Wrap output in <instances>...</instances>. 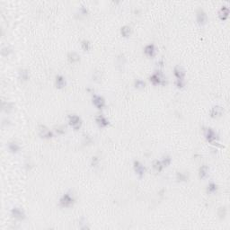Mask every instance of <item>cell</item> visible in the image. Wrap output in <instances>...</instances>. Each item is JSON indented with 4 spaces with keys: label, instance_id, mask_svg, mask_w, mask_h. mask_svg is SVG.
Segmentation results:
<instances>
[{
    "label": "cell",
    "instance_id": "obj_1",
    "mask_svg": "<svg viewBox=\"0 0 230 230\" xmlns=\"http://www.w3.org/2000/svg\"><path fill=\"white\" fill-rule=\"evenodd\" d=\"M149 81L152 83L154 85H157V84H161L164 85L166 84V78L164 77L163 73L161 71H156L150 77H149Z\"/></svg>",
    "mask_w": 230,
    "mask_h": 230
},
{
    "label": "cell",
    "instance_id": "obj_2",
    "mask_svg": "<svg viewBox=\"0 0 230 230\" xmlns=\"http://www.w3.org/2000/svg\"><path fill=\"white\" fill-rule=\"evenodd\" d=\"M68 122H69V125L75 131H78L82 126V120L80 119L79 116L76 114L68 115Z\"/></svg>",
    "mask_w": 230,
    "mask_h": 230
},
{
    "label": "cell",
    "instance_id": "obj_3",
    "mask_svg": "<svg viewBox=\"0 0 230 230\" xmlns=\"http://www.w3.org/2000/svg\"><path fill=\"white\" fill-rule=\"evenodd\" d=\"M74 201H75V199L73 198V196L69 192H66L59 199V205L62 208H69L73 205Z\"/></svg>",
    "mask_w": 230,
    "mask_h": 230
},
{
    "label": "cell",
    "instance_id": "obj_4",
    "mask_svg": "<svg viewBox=\"0 0 230 230\" xmlns=\"http://www.w3.org/2000/svg\"><path fill=\"white\" fill-rule=\"evenodd\" d=\"M204 136H205L206 139L210 143H211L212 145H217V134L211 128H206L204 130Z\"/></svg>",
    "mask_w": 230,
    "mask_h": 230
},
{
    "label": "cell",
    "instance_id": "obj_5",
    "mask_svg": "<svg viewBox=\"0 0 230 230\" xmlns=\"http://www.w3.org/2000/svg\"><path fill=\"white\" fill-rule=\"evenodd\" d=\"M196 19L199 26H204L208 23V16L202 8H199L196 12Z\"/></svg>",
    "mask_w": 230,
    "mask_h": 230
},
{
    "label": "cell",
    "instance_id": "obj_6",
    "mask_svg": "<svg viewBox=\"0 0 230 230\" xmlns=\"http://www.w3.org/2000/svg\"><path fill=\"white\" fill-rule=\"evenodd\" d=\"M38 131H39V136L42 138H50L53 137L52 131H50V130L45 125H42V124L39 125Z\"/></svg>",
    "mask_w": 230,
    "mask_h": 230
},
{
    "label": "cell",
    "instance_id": "obj_7",
    "mask_svg": "<svg viewBox=\"0 0 230 230\" xmlns=\"http://www.w3.org/2000/svg\"><path fill=\"white\" fill-rule=\"evenodd\" d=\"M133 168H134V171L136 173V174H138L140 178L145 174V172H146V167L141 164L139 161H134L133 163Z\"/></svg>",
    "mask_w": 230,
    "mask_h": 230
},
{
    "label": "cell",
    "instance_id": "obj_8",
    "mask_svg": "<svg viewBox=\"0 0 230 230\" xmlns=\"http://www.w3.org/2000/svg\"><path fill=\"white\" fill-rule=\"evenodd\" d=\"M92 102H93V104H94L98 110L103 109V108L105 107V100L103 99V97L96 95H93Z\"/></svg>",
    "mask_w": 230,
    "mask_h": 230
},
{
    "label": "cell",
    "instance_id": "obj_9",
    "mask_svg": "<svg viewBox=\"0 0 230 230\" xmlns=\"http://www.w3.org/2000/svg\"><path fill=\"white\" fill-rule=\"evenodd\" d=\"M11 215L14 218H16L17 220H23L25 218V213L24 211L18 207H15L12 209L11 210Z\"/></svg>",
    "mask_w": 230,
    "mask_h": 230
},
{
    "label": "cell",
    "instance_id": "obj_10",
    "mask_svg": "<svg viewBox=\"0 0 230 230\" xmlns=\"http://www.w3.org/2000/svg\"><path fill=\"white\" fill-rule=\"evenodd\" d=\"M174 74L176 77V81H184L185 70L180 66H176L174 68Z\"/></svg>",
    "mask_w": 230,
    "mask_h": 230
},
{
    "label": "cell",
    "instance_id": "obj_11",
    "mask_svg": "<svg viewBox=\"0 0 230 230\" xmlns=\"http://www.w3.org/2000/svg\"><path fill=\"white\" fill-rule=\"evenodd\" d=\"M229 7L227 6V5H223L220 8V10L218 11V17H219V19L221 21H226L228 18V16H229Z\"/></svg>",
    "mask_w": 230,
    "mask_h": 230
},
{
    "label": "cell",
    "instance_id": "obj_12",
    "mask_svg": "<svg viewBox=\"0 0 230 230\" xmlns=\"http://www.w3.org/2000/svg\"><path fill=\"white\" fill-rule=\"evenodd\" d=\"M223 108L219 105H216V106H213L210 110V117L211 118H217V117H220L221 115L223 114Z\"/></svg>",
    "mask_w": 230,
    "mask_h": 230
},
{
    "label": "cell",
    "instance_id": "obj_13",
    "mask_svg": "<svg viewBox=\"0 0 230 230\" xmlns=\"http://www.w3.org/2000/svg\"><path fill=\"white\" fill-rule=\"evenodd\" d=\"M95 121L97 123L100 128H106L109 125V120L103 116V115L100 114L95 118Z\"/></svg>",
    "mask_w": 230,
    "mask_h": 230
},
{
    "label": "cell",
    "instance_id": "obj_14",
    "mask_svg": "<svg viewBox=\"0 0 230 230\" xmlns=\"http://www.w3.org/2000/svg\"><path fill=\"white\" fill-rule=\"evenodd\" d=\"M55 84L56 87L59 89H62L66 86V79L63 76L61 75H58L56 76V79H55Z\"/></svg>",
    "mask_w": 230,
    "mask_h": 230
},
{
    "label": "cell",
    "instance_id": "obj_15",
    "mask_svg": "<svg viewBox=\"0 0 230 230\" xmlns=\"http://www.w3.org/2000/svg\"><path fill=\"white\" fill-rule=\"evenodd\" d=\"M144 53L149 58H153L156 54V48L154 44H148L144 48Z\"/></svg>",
    "mask_w": 230,
    "mask_h": 230
},
{
    "label": "cell",
    "instance_id": "obj_16",
    "mask_svg": "<svg viewBox=\"0 0 230 230\" xmlns=\"http://www.w3.org/2000/svg\"><path fill=\"white\" fill-rule=\"evenodd\" d=\"M67 59L70 63H77L80 60V56L78 53L75 52V51H72V52H69L68 55H67Z\"/></svg>",
    "mask_w": 230,
    "mask_h": 230
},
{
    "label": "cell",
    "instance_id": "obj_17",
    "mask_svg": "<svg viewBox=\"0 0 230 230\" xmlns=\"http://www.w3.org/2000/svg\"><path fill=\"white\" fill-rule=\"evenodd\" d=\"M209 171H210V168L208 165L204 164L202 166L199 167V176L200 179H204L208 176L209 174Z\"/></svg>",
    "mask_w": 230,
    "mask_h": 230
},
{
    "label": "cell",
    "instance_id": "obj_18",
    "mask_svg": "<svg viewBox=\"0 0 230 230\" xmlns=\"http://www.w3.org/2000/svg\"><path fill=\"white\" fill-rule=\"evenodd\" d=\"M120 33L123 37L125 38H128L131 34V28L128 25H125L123 27H121L120 29Z\"/></svg>",
    "mask_w": 230,
    "mask_h": 230
},
{
    "label": "cell",
    "instance_id": "obj_19",
    "mask_svg": "<svg viewBox=\"0 0 230 230\" xmlns=\"http://www.w3.org/2000/svg\"><path fill=\"white\" fill-rule=\"evenodd\" d=\"M20 78L23 81H27L29 79V71L27 69H20L19 72Z\"/></svg>",
    "mask_w": 230,
    "mask_h": 230
},
{
    "label": "cell",
    "instance_id": "obj_20",
    "mask_svg": "<svg viewBox=\"0 0 230 230\" xmlns=\"http://www.w3.org/2000/svg\"><path fill=\"white\" fill-rule=\"evenodd\" d=\"M153 167H154V169L156 171V172H161L163 169H164V165L162 164V162L161 161H159V160H155L154 162H153Z\"/></svg>",
    "mask_w": 230,
    "mask_h": 230
},
{
    "label": "cell",
    "instance_id": "obj_21",
    "mask_svg": "<svg viewBox=\"0 0 230 230\" xmlns=\"http://www.w3.org/2000/svg\"><path fill=\"white\" fill-rule=\"evenodd\" d=\"M217 185L215 182H210L207 187V192L209 193L213 194L215 192H217Z\"/></svg>",
    "mask_w": 230,
    "mask_h": 230
},
{
    "label": "cell",
    "instance_id": "obj_22",
    "mask_svg": "<svg viewBox=\"0 0 230 230\" xmlns=\"http://www.w3.org/2000/svg\"><path fill=\"white\" fill-rule=\"evenodd\" d=\"M8 148L12 153H17L19 151V149H20V147L16 142H10L8 144Z\"/></svg>",
    "mask_w": 230,
    "mask_h": 230
},
{
    "label": "cell",
    "instance_id": "obj_23",
    "mask_svg": "<svg viewBox=\"0 0 230 230\" xmlns=\"http://www.w3.org/2000/svg\"><path fill=\"white\" fill-rule=\"evenodd\" d=\"M134 85L138 89H142V88H144L146 86V83L144 82L143 80H141V79H137L134 82Z\"/></svg>",
    "mask_w": 230,
    "mask_h": 230
},
{
    "label": "cell",
    "instance_id": "obj_24",
    "mask_svg": "<svg viewBox=\"0 0 230 230\" xmlns=\"http://www.w3.org/2000/svg\"><path fill=\"white\" fill-rule=\"evenodd\" d=\"M217 215L219 216V217H220L221 219L224 218V217H226V215H227V209H226L225 206L220 207V208L218 209V210H217Z\"/></svg>",
    "mask_w": 230,
    "mask_h": 230
},
{
    "label": "cell",
    "instance_id": "obj_25",
    "mask_svg": "<svg viewBox=\"0 0 230 230\" xmlns=\"http://www.w3.org/2000/svg\"><path fill=\"white\" fill-rule=\"evenodd\" d=\"M13 108H14L13 103H11V102H6V103L3 102V110L5 111L6 113H9L10 111H12Z\"/></svg>",
    "mask_w": 230,
    "mask_h": 230
},
{
    "label": "cell",
    "instance_id": "obj_26",
    "mask_svg": "<svg viewBox=\"0 0 230 230\" xmlns=\"http://www.w3.org/2000/svg\"><path fill=\"white\" fill-rule=\"evenodd\" d=\"M81 47H82V49L84 51H88L90 49V48H91L90 42L88 41H86V40H84L82 41V43H81Z\"/></svg>",
    "mask_w": 230,
    "mask_h": 230
},
{
    "label": "cell",
    "instance_id": "obj_27",
    "mask_svg": "<svg viewBox=\"0 0 230 230\" xmlns=\"http://www.w3.org/2000/svg\"><path fill=\"white\" fill-rule=\"evenodd\" d=\"M161 162H162V164L164 165V167H166V166H168L169 164H171V157L168 156H164V158H163V160Z\"/></svg>",
    "mask_w": 230,
    "mask_h": 230
},
{
    "label": "cell",
    "instance_id": "obj_28",
    "mask_svg": "<svg viewBox=\"0 0 230 230\" xmlns=\"http://www.w3.org/2000/svg\"><path fill=\"white\" fill-rule=\"evenodd\" d=\"M176 179L178 180V181H185L186 179H187V176H186V174H182V173H177V174H176Z\"/></svg>",
    "mask_w": 230,
    "mask_h": 230
},
{
    "label": "cell",
    "instance_id": "obj_29",
    "mask_svg": "<svg viewBox=\"0 0 230 230\" xmlns=\"http://www.w3.org/2000/svg\"><path fill=\"white\" fill-rule=\"evenodd\" d=\"M55 131H56V132L58 134H63V133H65V128L62 127V126H60V127H58V129L55 130Z\"/></svg>",
    "mask_w": 230,
    "mask_h": 230
},
{
    "label": "cell",
    "instance_id": "obj_30",
    "mask_svg": "<svg viewBox=\"0 0 230 230\" xmlns=\"http://www.w3.org/2000/svg\"><path fill=\"white\" fill-rule=\"evenodd\" d=\"M99 162V159L96 157V156H95V157H93V159H92V165L93 166H95V165H97Z\"/></svg>",
    "mask_w": 230,
    "mask_h": 230
},
{
    "label": "cell",
    "instance_id": "obj_31",
    "mask_svg": "<svg viewBox=\"0 0 230 230\" xmlns=\"http://www.w3.org/2000/svg\"><path fill=\"white\" fill-rule=\"evenodd\" d=\"M80 11H81L83 16H85V15L87 14V9H86V8H84V7H83V8L80 9Z\"/></svg>",
    "mask_w": 230,
    "mask_h": 230
}]
</instances>
